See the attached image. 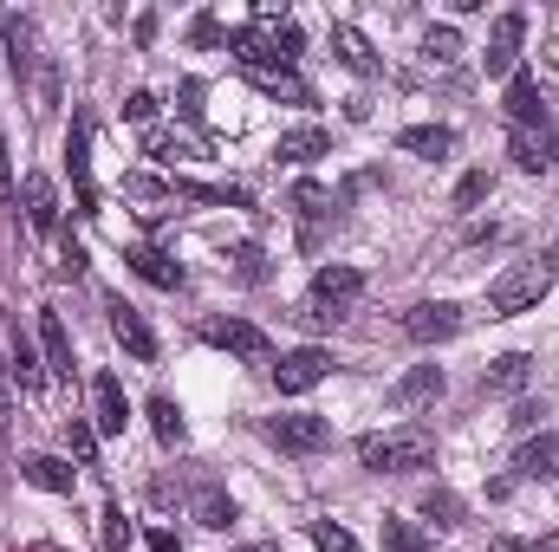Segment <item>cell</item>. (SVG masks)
<instances>
[{"mask_svg":"<svg viewBox=\"0 0 559 552\" xmlns=\"http://www.w3.org/2000/svg\"><path fill=\"white\" fill-rule=\"evenodd\" d=\"M299 46H306L299 26H293V20H274V13H261V20H248V26L228 33V52H235L254 79H267V72H293Z\"/></svg>","mask_w":559,"mask_h":552,"instance_id":"obj_1","label":"cell"},{"mask_svg":"<svg viewBox=\"0 0 559 552\" xmlns=\"http://www.w3.org/2000/svg\"><path fill=\"white\" fill-rule=\"evenodd\" d=\"M358 461L378 468V475H417V468L436 461V435H429L423 422H397V429H384V435H365V442H358Z\"/></svg>","mask_w":559,"mask_h":552,"instance_id":"obj_2","label":"cell"},{"mask_svg":"<svg viewBox=\"0 0 559 552\" xmlns=\"http://www.w3.org/2000/svg\"><path fill=\"white\" fill-rule=\"evenodd\" d=\"M547 286H554V261H547V254H540V261H514L508 274L488 286V319H514V312L540 305Z\"/></svg>","mask_w":559,"mask_h":552,"instance_id":"obj_3","label":"cell"},{"mask_svg":"<svg viewBox=\"0 0 559 552\" xmlns=\"http://www.w3.org/2000/svg\"><path fill=\"white\" fill-rule=\"evenodd\" d=\"M358 292H365V274H358V267H319V274H312V305H306L299 319H306V325H332V319L352 312Z\"/></svg>","mask_w":559,"mask_h":552,"instance_id":"obj_4","label":"cell"},{"mask_svg":"<svg viewBox=\"0 0 559 552\" xmlns=\"http://www.w3.org/2000/svg\"><path fill=\"white\" fill-rule=\"evenodd\" d=\"M325 377H332V351H325V345H299V351H286L274 364L280 397H306V391L325 384Z\"/></svg>","mask_w":559,"mask_h":552,"instance_id":"obj_5","label":"cell"},{"mask_svg":"<svg viewBox=\"0 0 559 552\" xmlns=\"http://www.w3.org/2000/svg\"><path fill=\"white\" fill-rule=\"evenodd\" d=\"M521 39H527V13H501L488 26V52H481L488 79H514L521 72Z\"/></svg>","mask_w":559,"mask_h":552,"instance_id":"obj_6","label":"cell"},{"mask_svg":"<svg viewBox=\"0 0 559 552\" xmlns=\"http://www.w3.org/2000/svg\"><path fill=\"white\" fill-rule=\"evenodd\" d=\"M267 435H274L286 455H319V448H332V422L312 410H293V416H274L267 422Z\"/></svg>","mask_w":559,"mask_h":552,"instance_id":"obj_7","label":"cell"},{"mask_svg":"<svg viewBox=\"0 0 559 552\" xmlns=\"http://www.w3.org/2000/svg\"><path fill=\"white\" fill-rule=\"evenodd\" d=\"M124 422H131L124 384H118L111 371H98V377H92V429H98V435H124Z\"/></svg>","mask_w":559,"mask_h":552,"instance_id":"obj_8","label":"cell"},{"mask_svg":"<svg viewBox=\"0 0 559 552\" xmlns=\"http://www.w3.org/2000/svg\"><path fill=\"white\" fill-rule=\"evenodd\" d=\"M209 345H222V351H235V358H254V364L274 351V345H267V332H261V325H248V319H215V325H209Z\"/></svg>","mask_w":559,"mask_h":552,"instance_id":"obj_9","label":"cell"},{"mask_svg":"<svg viewBox=\"0 0 559 552\" xmlns=\"http://www.w3.org/2000/svg\"><path fill=\"white\" fill-rule=\"evenodd\" d=\"M455 332H462V312H455V305H442V299H436V305H411V312H404V338H417V345L455 338Z\"/></svg>","mask_w":559,"mask_h":552,"instance_id":"obj_10","label":"cell"},{"mask_svg":"<svg viewBox=\"0 0 559 552\" xmlns=\"http://www.w3.org/2000/svg\"><path fill=\"white\" fill-rule=\"evenodd\" d=\"M508 118H514V131L547 124V98H540V79H534V72H514V79H508Z\"/></svg>","mask_w":559,"mask_h":552,"instance_id":"obj_11","label":"cell"},{"mask_svg":"<svg viewBox=\"0 0 559 552\" xmlns=\"http://www.w3.org/2000/svg\"><path fill=\"white\" fill-rule=\"evenodd\" d=\"M111 332H118V345L138 358V364H150L156 358V332L143 325V312L138 305H124V299H111Z\"/></svg>","mask_w":559,"mask_h":552,"instance_id":"obj_12","label":"cell"},{"mask_svg":"<svg viewBox=\"0 0 559 552\" xmlns=\"http://www.w3.org/2000/svg\"><path fill=\"white\" fill-rule=\"evenodd\" d=\"M442 397V371L436 364H417V371H404L397 384H391V410H423V404H436Z\"/></svg>","mask_w":559,"mask_h":552,"instance_id":"obj_13","label":"cell"},{"mask_svg":"<svg viewBox=\"0 0 559 552\" xmlns=\"http://www.w3.org/2000/svg\"><path fill=\"white\" fill-rule=\"evenodd\" d=\"M332 52H338V65H345V72H358V79H378V72H384V59L365 46V33H358V26H332Z\"/></svg>","mask_w":559,"mask_h":552,"instance_id":"obj_14","label":"cell"},{"mask_svg":"<svg viewBox=\"0 0 559 552\" xmlns=\"http://www.w3.org/2000/svg\"><path fill=\"white\" fill-rule=\"evenodd\" d=\"M39 351H46V377H72V332L59 312H39Z\"/></svg>","mask_w":559,"mask_h":552,"instance_id":"obj_15","label":"cell"},{"mask_svg":"<svg viewBox=\"0 0 559 552\" xmlns=\"http://www.w3.org/2000/svg\"><path fill=\"white\" fill-rule=\"evenodd\" d=\"M527 377H534V358L527 351H508V358H495L481 371V391L488 397H514V391H527Z\"/></svg>","mask_w":559,"mask_h":552,"instance_id":"obj_16","label":"cell"},{"mask_svg":"<svg viewBox=\"0 0 559 552\" xmlns=\"http://www.w3.org/2000/svg\"><path fill=\"white\" fill-rule=\"evenodd\" d=\"M92 131L85 124H72V137H66V163H72V182H79V208L85 215H98V195H92Z\"/></svg>","mask_w":559,"mask_h":552,"instance_id":"obj_17","label":"cell"},{"mask_svg":"<svg viewBox=\"0 0 559 552\" xmlns=\"http://www.w3.org/2000/svg\"><path fill=\"white\" fill-rule=\"evenodd\" d=\"M26 221H33V235H52L59 228V189L46 182V176H26Z\"/></svg>","mask_w":559,"mask_h":552,"instance_id":"obj_18","label":"cell"},{"mask_svg":"<svg viewBox=\"0 0 559 552\" xmlns=\"http://www.w3.org/2000/svg\"><path fill=\"white\" fill-rule=\"evenodd\" d=\"M20 475H26L33 488H46V494H72V488H79L72 461H59V455H26V461H20Z\"/></svg>","mask_w":559,"mask_h":552,"instance_id":"obj_19","label":"cell"},{"mask_svg":"<svg viewBox=\"0 0 559 552\" xmlns=\"http://www.w3.org/2000/svg\"><path fill=\"white\" fill-rule=\"evenodd\" d=\"M554 156H559V137L547 131V124H534V131H514V163L521 169H554Z\"/></svg>","mask_w":559,"mask_h":552,"instance_id":"obj_20","label":"cell"},{"mask_svg":"<svg viewBox=\"0 0 559 552\" xmlns=\"http://www.w3.org/2000/svg\"><path fill=\"white\" fill-rule=\"evenodd\" d=\"M332 149V137L319 131V124H299V131H280V143H274V156L280 163H319Z\"/></svg>","mask_w":559,"mask_h":552,"instance_id":"obj_21","label":"cell"},{"mask_svg":"<svg viewBox=\"0 0 559 552\" xmlns=\"http://www.w3.org/2000/svg\"><path fill=\"white\" fill-rule=\"evenodd\" d=\"M527 481H559V435L547 429V435H534L527 448H521V461H514Z\"/></svg>","mask_w":559,"mask_h":552,"instance_id":"obj_22","label":"cell"},{"mask_svg":"<svg viewBox=\"0 0 559 552\" xmlns=\"http://www.w3.org/2000/svg\"><path fill=\"white\" fill-rule=\"evenodd\" d=\"M124 261H131V274H143L150 286H163V292H176V286H182V267H176L163 248H131Z\"/></svg>","mask_w":559,"mask_h":552,"instance_id":"obj_23","label":"cell"},{"mask_svg":"<svg viewBox=\"0 0 559 552\" xmlns=\"http://www.w3.org/2000/svg\"><path fill=\"white\" fill-rule=\"evenodd\" d=\"M7 364H13V384H20V391H39V384H46V358L33 351V338H26L20 325H13V351H7Z\"/></svg>","mask_w":559,"mask_h":552,"instance_id":"obj_24","label":"cell"},{"mask_svg":"<svg viewBox=\"0 0 559 552\" xmlns=\"http://www.w3.org/2000/svg\"><path fill=\"white\" fill-rule=\"evenodd\" d=\"M397 143H404L411 156H423V163H442V156L455 149V131H449V124H417V131H404Z\"/></svg>","mask_w":559,"mask_h":552,"instance_id":"obj_25","label":"cell"},{"mask_svg":"<svg viewBox=\"0 0 559 552\" xmlns=\"http://www.w3.org/2000/svg\"><path fill=\"white\" fill-rule=\"evenodd\" d=\"M195 520H202L209 533H228V527H235V501H228L222 488H202V494H195Z\"/></svg>","mask_w":559,"mask_h":552,"instance_id":"obj_26","label":"cell"},{"mask_svg":"<svg viewBox=\"0 0 559 552\" xmlns=\"http://www.w3.org/2000/svg\"><path fill=\"white\" fill-rule=\"evenodd\" d=\"M150 429H156V442L163 448H176L189 429H182V410H176V397H150Z\"/></svg>","mask_w":559,"mask_h":552,"instance_id":"obj_27","label":"cell"},{"mask_svg":"<svg viewBox=\"0 0 559 552\" xmlns=\"http://www.w3.org/2000/svg\"><path fill=\"white\" fill-rule=\"evenodd\" d=\"M462 52H468V46H462L455 26H429V33H423V59H429V65H455Z\"/></svg>","mask_w":559,"mask_h":552,"instance_id":"obj_28","label":"cell"},{"mask_svg":"<svg viewBox=\"0 0 559 552\" xmlns=\"http://www.w3.org/2000/svg\"><path fill=\"white\" fill-rule=\"evenodd\" d=\"M384 552H429V533H423L417 520L384 514Z\"/></svg>","mask_w":559,"mask_h":552,"instance_id":"obj_29","label":"cell"},{"mask_svg":"<svg viewBox=\"0 0 559 552\" xmlns=\"http://www.w3.org/2000/svg\"><path fill=\"white\" fill-rule=\"evenodd\" d=\"M228 274L241 279V286H261L267 279V254L254 241H241V248H228Z\"/></svg>","mask_w":559,"mask_h":552,"instance_id":"obj_30","label":"cell"},{"mask_svg":"<svg viewBox=\"0 0 559 552\" xmlns=\"http://www.w3.org/2000/svg\"><path fill=\"white\" fill-rule=\"evenodd\" d=\"M293 208H299V221H306V235H312V221L332 215V195H325L319 182H299V189H293Z\"/></svg>","mask_w":559,"mask_h":552,"instance_id":"obj_31","label":"cell"},{"mask_svg":"<svg viewBox=\"0 0 559 552\" xmlns=\"http://www.w3.org/2000/svg\"><path fill=\"white\" fill-rule=\"evenodd\" d=\"M261 92H267V98H286V105H312V92H306V79H299V72H267V79H261Z\"/></svg>","mask_w":559,"mask_h":552,"instance_id":"obj_32","label":"cell"},{"mask_svg":"<svg viewBox=\"0 0 559 552\" xmlns=\"http://www.w3.org/2000/svg\"><path fill=\"white\" fill-rule=\"evenodd\" d=\"M423 514H429L436 527H462V501H455L449 488H429V494H423Z\"/></svg>","mask_w":559,"mask_h":552,"instance_id":"obj_33","label":"cell"},{"mask_svg":"<svg viewBox=\"0 0 559 552\" xmlns=\"http://www.w3.org/2000/svg\"><path fill=\"white\" fill-rule=\"evenodd\" d=\"M143 149H150L156 163H182V156H195V143L176 137V131H150V137H143Z\"/></svg>","mask_w":559,"mask_h":552,"instance_id":"obj_34","label":"cell"},{"mask_svg":"<svg viewBox=\"0 0 559 552\" xmlns=\"http://www.w3.org/2000/svg\"><path fill=\"white\" fill-rule=\"evenodd\" d=\"M66 442H72V455H79L85 468H98V429H92V422L72 416V422H66Z\"/></svg>","mask_w":559,"mask_h":552,"instance_id":"obj_35","label":"cell"},{"mask_svg":"<svg viewBox=\"0 0 559 552\" xmlns=\"http://www.w3.org/2000/svg\"><path fill=\"white\" fill-rule=\"evenodd\" d=\"M312 547L319 552H358V540H352L338 520H312Z\"/></svg>","mask_w":559,"mask_h":552,"instance_id":"obj_36","label":"cell"},{"mask_svg":"<svg viewBox=\"0 0 559 552\" xmlns=\"http://www.w3.org/2000/svg\"><path fill=\"white\" fill-rule=\"evenodd\" d=\"M105 552H131V520H124V507H105Z\"/></svg>","mask_w":559,"mask_h":552,"instance_id":"obj_37","label":"cell"},{"mask_svg":"<svg viewBox=\"0 0 559 552\" xmlns=\"http://www.w3.org/2000/svg\"><path fill=\"white\" fill-rule=\"evenodd\" d=\"M488 189H495V182H488L481 169H475V176H462V182H455V208H475V202H488Z\"/></svg>","mask_w":559,"mask_h":552,"instance_id":"obj_38","label":"cell"},{"mask_svg":"<svg viewBox=\"0 0 559 552\" xmlns=\"http://www.w3.org/2000/svg\"><path fill=\"white\" fill-rule=\"evenodd\" d=\"M176 111H182L189 124L202 118V79H182V85H176Z\"/></svg>","mask_w":559,"mask_h":552,"instance_id":"obj_39","label":"cell"},{"mask_svg":"<svg viewBox=\"0 0 559 552\" xmlns=\"http://www.w3.org/2000/svg\"><path fill=\"white\" fill-rule=\"evenodd\" d=\"M124 118H131V124H150V118H156V98H150V92H131V98H124Z\"/></svg>","mask_w":559,"mask_h":552,"instance_id":"obj_40","label":"cell"},{"mask_svg":"<svg viewBox=\"0 0 559 552\" xmlns=\"http://www.w3.org/2000/svg\"><path fill=\"white\" fill-rule=\"evenodd\" d=\"M189 39H195V46H215V39H222V26H215V13H202V20L189 26Z\"/></svg>","mask_w":559,"mask_h":552,"instance_id":"obj_41","label":"cell"},{"mask_svg":"<svg viewBox=\"0 0 559 552\" xmlns=\"http://www.w3.org/2000/svg\"><path fill=\"white\" fill-rule=\"evenodd\" d=\"M13 195V169H7V131H0V202Z\"/></svg>","mask_w":559,"mask_h":552,"instance_id":"obj_42","label":"cell"},{"mask_svg":"<svg viewBox=\"0 0 559 552\" xmlns=\"http://www.w3.org/2000/svg\"><path fill=\"white\" fill-rule=\"evenodd\" d=\"M150 552H182V547H176V533H150Z\"/></svg>","mask_w":559,"mask_h":552,"instance_id":"obj_43","label":"cell"},{"mask_svg":"<svg viewBox=\"0 0 559 552\" xmlns=\"http://www.w3.org/2000/svg\"><path fill=\"white\" fill-rule=\"evenodd\" d=\"M495 552H527L521 540H495Z\"/></svg>","mask_w":559,"mask_h":552,"instance_id":"obj_44","label":"cell"},{"mask_svg":"<svg viewBox=\"0 0 559 552\" xmlns=\"http://www.w3.org/2000/svg\"><path fill=\"white\" fill-rule=\"evenodd\" d=\"M26 552H59V547H52V540H39V547H26Z\"/></svg>","mask_w":559,"mask_h":552,"instance_id":"obj_45","label":"cell"},{"mask_svg":"<svg viewBox=\"0 0 559 552\" xmlns=\"http://www.w3.org/2000/svg\"><path fill=\"white\" fill-rule=\"evenodd\" d=\"M547 261H554V267H559V235H554V248H547Z\"/></svg>","mask_w":559,"mask_h":552,"instance_id":"obj_46","label":"cell"},{"mask_svg":"<svg viewBox=\"0 0 559 552\" xmlns=\"http://www.w3.org/2000/svg\"><path fill=\"white\" fill-rule=\"evenodd\" d=\"M241 552H280V547H241Z\"/></svg>","mask_w":559,"mask_h":552,"instance_id":"obj_47","label":"cell"}]
</instances>
